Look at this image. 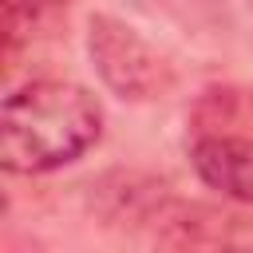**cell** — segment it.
Here are the masks:
<instances>
[{
	"mask_svg": "<svg viewBox=\"0 0 253 253\" xmlns=\"http://www.w3.org/2000/svg\"><path fill=\"white\" fill-rule=\"evenodd\" d=\"M103 138V103L71 79H28L4 99L0 158L8 174H51Z\"/></svg>",
	"mask_w": 253,
	"mask_h": 253,
	"instance_id": "cell-1",
	"label": "cell"
},
{
	"mask_svg": "<svg viewBox=\"0 0 253 253\" xmlns=\"http://www.w3.org/2000/svg\"><path fill=\"white\" fill-rule=\"evenodd\" d=\"M87 55L99 83L123 103H154L174 87V63L126 20L95 12L87 20Z\"/></svg>",
	"mask_w": 253,
	"mask_h": 253,
	"instance_id": "cell-2",
	"label": "cell"
},
{
	"mask_svg": "<svg viewBox=\"0 0 253 253\" xmlns=\"http://www.w3.org/2000/svg\"><path fill=\"white\" fill-rule=\"evenodd\" d=\"M170 194H174V186L146 170H107V174L91 178L83 190L95 221H103L111 229H130V233H146Z\"/></svg>",
	"mask_w": 253,
	"mask_h": 253,
	"instance_id": "cell-3",
	"label": "cell"
},
{
	"mask_svg": "<svg viewBox=\"0 0 253 253\" xmlns=\"http://www.w3.org/2000/svg\"><path fill=\"white\" fill-rule=\"evenodd\" d=\"M190 166L206 190L225 202L253 206V138L233 130H202L190 142Z\"/></svg>",
	"mask_w": 253,
	"mask_h": 253,
	"instance_id": "cell-4",
	"label": "cell"
},
{
	"mask_svg": "<svg viewBox=\"0 0 253 253\" xmlns=\"http://www.w3.org/2000/svg\"><path fill=\"white\" fill-rule=\"evenodd\" d=\"M245 217L221 206H206V202H186L178 194H170L162 202V210L154 213L146 237L154 245H170V249H202V245H229L237 237V225Z\"/></svg>",
	"mask_w": 253,
	"mask_h": 253,
	"instance_id": "cell-5",
	"label": "cell"
},
{
	"mask_svg": "<svg viewBox=\"0 0 253 253\" xmlns=\"http://www.w3.org/2000/svg\"><path fill=\"white\" fill-rule=\"evenodd\" d=\"M67 0H4V51L8 59L32 43V36H40L59 12H63Z\"/></svg>",
	"mask_w": 253,
	"mask_h": 253,
	"instance_id": "cell-6",
	"label": "cell"
}]
</instances>
